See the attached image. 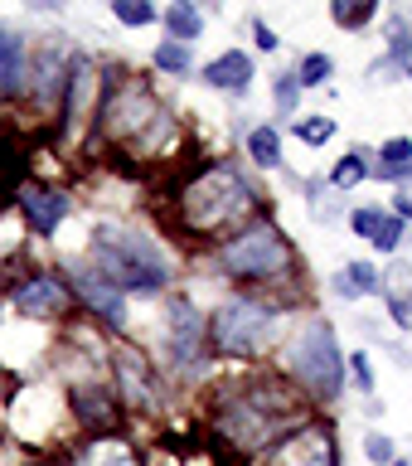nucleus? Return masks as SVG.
<instances>
[{"label": "nucleus", "mask_w": 412, "mask_h": 466, "mask_svg": "<svg viewBox=\"0 0 412 466\" xmlns=\"http://www.w3.org/2000/svg\"><path fill=\"white\" fill-rule=\"evenodd\" d=\"M151 64H156L160 73H175V78H180V73L195 68V54H189V44L166 39V44H156V49H151Z\"/></svg>", "instance_id": "nucleus-23"}, {"label": "nucleus", "mask_w": 412, "mask_h": 466, "mask_svg": "<svg viewBox=\"0 0 412 466\" xmlns=\"http://www.w3.org/2000/svg\"><path fill=\"white\" fill-rule=\"evenodd\" d=\"M412 166V137H388L378 146V170H403Z\"/></svg>", "instance_id": "nucleus-27"}, {"label": "nucleus", "mask_w": 412, "mask_h": 466, "mask_svg": "<svg viewBox=\"0 0 412 466\" xmlns=\"http://www.w3.org/2000/svg\"><path fill=\"white\" fill-rule=\"evenodd\" d=\"M214 268L218 277L243 287H282L296 277V248L272 218H257V224H243L233 238L218 243Z\"/></svg>", "instance_id": "nucleus-5"}, {"label": "nucleus", "mask_w": 412, "mask_h": 466, "mask_svg": "<svg viewBox=\"0 0 412 466\" xmlns=\"http://www.w3.org/2000/svg\"><path fill=\"white\" fill-rule=\"evenodd\" d=\"M0 291H5L10 311L25 320H64L73 311V291L64 282V272L29 262L20 272H0Z\"/></svg>", "instance_id": "nucleus-8"}, {"label": "nucleus", "mask_w": 412, "mask_h": 466, "mask_svg": "<svg viewBox=\"0 0 412 466\" xmlns=\"http://www.w3.org/2000/svg\"><path fill=\"white\" fill-rule=\"evenodd\" d=\"M247 160H253V166H262V170H276V166H282V131H276L272 122H262V127L247 131Z\"/></svg>", "instance_id": "nucleus-20"}, {"label": "nucleus", "mask_w": 412, "mask_h": 466, "mask_svg": "<svg viewBox=\"0 0 412 466\" xmlns=\"http://www.w3.org/2000/svg\"><path fill=\"white\" fill-rule=\"evenodd\" d=\"M330 73H335V58L316 49V54H306V58H301L296 83H301V87H320V83H330Z\"/></svg>", "instance_id": "nucleus-26"}, {"label": "nucleus", "mask_w": 412, "mask_h": 466, "mask_svg": "<svg viewBox=\"0 0 412 466\" xmlns=\"http://www.w3.org/2000/svg\"><path fill=\"white\" fill-rule=\"evenodd\" d=\"M126 73L112 68L102 73V102H97V131L107 137L112 146H122V151H136V156H151L160 141L170 137V112L166 102H160L151 87L141 83H122Z\"/></svg>", "instance_id": "nucleus-4"}, {"label": "nucleus", "mask_w": 412, "mask_h": 466, "mask_svg": "<svg viewBox=\"0 0 412 466\" xmlns=\"http://www.w3.org/2000/svg\"><path fill=\"white\" fill-rule=\"evenodd\" d=\"M378 287H384V282H378L374 262H345V268L335 272V291H340L345 301H364V297H374Z\"/></svg>", "instance_id": "nucleus-18"}, {"label": "nucleus", "mask_w": 412, "mask_h": 466, "mask_svg": "<svg viewBox=\"0 0 412 466\" xmlns=\"http://www.w3.org/2000/svg\"><path fill=\"white\" fill-rule=\"evenodd\" d=\"M276 326H282L276 301L228 297V301L209 316V350H214V355H228V360L267 355L272 340H276Z\"/></svg>", "instance_id": "nucleus-7"}, {"label": "nucleus", "mask_w": 412, "mask_h": 466, "mask_svg": "<svg viewBox=\"0 0 412 466\" xmlns=\"http://www.w3.org/2000/svg\"><path fill=\"white\" fill-rule=\"evenodd\" d=\"M257 185L233 160H204L189 180L175 189L180 228L195 238H224L228 228H243L257 214Z\"/></svg>", "instance_id": "nucleus-2"}, {"label": "nucleus", "mask_w": 412, "mask_h": 466, "mask_svg": "<svg viewBox=\"0 0 412 466\" xmlns=\"http://www.w3.org/2000/svg\"><path fill=\"white\" fill-rule=\"evenodd\" d=\"M253 39H257V49H262V54H276V49H282V35H276L267 20H257V25H253Z\"/></svg>", "instance_id": "nucleus-34"}, {"label": "nucleus", "mask_w": 412, "mask_h": 466, "mask_svg": "<svg viewBox=\"0 0 412 466\" xmlns=\"http://www.w3.org/2000/svg\"><path fill=\"white\" fill-rule=\"evenodd\" d=\"M68 413L83 428V437H107L122 422V399L102 379H78V384H68Z\"/></svg>", "instance_id": "nucleus-12"}, {"label": "nucleus", "mask_w": 412, "mask_h": 466, "mask_svg": "<svg viewBox=\"0 0 412 466\" xmlns=\"http://www.w3.org/2000/svg\"><path fill=\"white\" fill-rule=\"evenodd\" d=\"M15 209H20L25 228L35 233V238H54L58 224L73 214V195L58 185H39V180H25L15 189Z\"/></svg>", "instance_id": "nucleus-14"}, {"label": "nucleus", "mask_w": 412, "mask_h": 466, "mask_svg": "<svg viewBox=\"0 0 412 466\" xmlns=\"http://www.w3.org/2000/svg\"><path fill=\"white\" fill-rule=\"evenodd\" d=\"M64 282L73 291V301H78V311H87L97 320V326H107V330H126V297L116 287H107L102 277L87 268L83 258H68L64 262Z\"/></svg>", "instance_id": "nucleus-9"}, {"label": "nucleus", "mask_w": 412, "mask_h": 466, "mask_svg": "<svg viewBox=\"0 0 412 466\" xmlns=\"http://www.w3.org/2000/svg\"><path fill=\"white\" fill-rule=\"evenodd\" d=\"M388 466H412V461H407V457H393V461H388Z\"/></svg>", "instance_id": "nucleus-36"}, {"label": "nucleus", "mask_w": 412, "mask_h": 466, "mask_svg": "<svg viewBox=\"0 0 412 466\" xmlns=\"http://www.w3.org/2000/svg\"><path fill=\"white\" fill-rule=\"evenodd\" d=\"M291 131H296V141H306V146H326L335 137V122H330V116H320V112H311V116H296Z\"/></svg>", "instance_id": "nucleus-25"}, {"label": "nucleus", "mask_w": 412, "mask_h": 466, "mask_svg": "<svg viewBox=\"0 0 412 466\" xmlns=\"http://www.w3.org/2000/svg\"><path fill=\"white\" fill-rule=\"evenodd\" d=\"M160 25L170 29V39H180V44H195L204 35V15L195 0H170L166 10H160Z\"/></svg>", "instance_id": "nucleus-19"}, {"label": "nucleus", "mask_w": 412, "mask_h": 466, "mask_svg": "<svg viewBox=\"0 0 412 466\" xmlns=\"http://www.w3.org/2000/svg\"><path fill=\"white\" fill-rule=\"evenodd\" d=\"M403 233H407V224H403V218H398V214L388 209V218H384V228H378V233H374L369 243L378 248V253H398V248H403Z\"/></svg>", "instance_id": "nucleus-29"}, {"label": "nucleus", "mask_w": 412, "mask_h": 466, "mask_svg": "<svg viewBox=\"0 0 412 466\" xmlns=\"http://www.w3.org/2000/svg\"><path fill=\"white\" fill-rule=\"evenodd\" d=\"M349 374H355L359 393H374V370H369V355H364V350H349Z\"/></svg>", "instance_id": "nucleus-32"}, {"label": "nucleus", "mask_w": 412, "mask_h": 466, "mask_svg": "<svg viewBox=\"0 0 412 466\" xmlns=\"http://www.w3.org/2000/svg\"><path fill=\"white\" fill-rule=\"evenodd\" d=\"M364 451H369V461H374V466H388L393 457H398L393 437H384V432H369V437H364Z\"/></svg>", "instance_id": "nucleus-31"}, {"label": "nucleus", "mask_w": 412, "mask_h": 466, "mask_svg": "<svg viewBox=\"0 0 412 466\" xmlns=\"http://www.w3.org/2000/svg\"><path fill=\"white\" fill-rule=\"evenodd\" d=\"M214 437L218 442H233V457H247V451H267L276 447L291 428L306 422V393L296 384L276 374H257V379H238V384H224V393L214 399Z\"/></svg>", "instance_id": "nucleus-1"}, {"label": "nucleus", "mask_w": 412, "mask_h": 466, "mask_svg": "<svg viewBox=\"0 0 412 466\" xmlns=\"http://www.w3.org/2000/svg\"><path fill=\"white\" fill-rule=\"evenodd\" d=\"M64 466H141V457L131 451L126 437L107 432V437H83L64 457Z\"/></svg>", "instance_id": "nucleus-17"}, {"label": "nucleus", "mask_w": 412, "mask_h": 466, "mask_svg": "<svg viewBox=\"0 0 412 466\" xmlns=\"http://www.w3.org/2000/svg\"><path fill=\"white\" fill-rule=\"evenodd\" d=\"M286 370L291 384H296L311 403H335L345 389V350L335 340L330 320H306L296 330V340L286 345Z\"/></svg>", "instance_id": "nucleus-6"}, {"label": "nucleus", "mask_w": 412, "mask_h": 466, "mask_svg": "<svg viewBox=\"0 0 412 466\" xmlns=\"http://www.w3.org/2000/svg\"><path fill=\"white\" fill-rule=\"evenodd\" d=\"M369 175H374L369 151H364V146H355L349 156L335 160V170H330V189H340V195H345V189H355L359 180H369Z\"/></svg>", "instance_id": "nucleus-21"}, {"label": "nucleus", "mask_w": 412, "mask_h": 466, "mask_svg": "<svg viewBox=\"0 0 412 466\" xmlns=\"http://www.w3.org/2000/svg\"><path fill=\"white\" fill-rule=\"evenodd\" d=\"M107 364H112L116 399H122V408H131V413H156L160 379H156L151 355H141L136 345H116L112 355H107Z\"/></svg>", "instance_id": "nucleus-10"}, {"label": "nucleus", "mask_w": 412, "mask_h": 466, "mask_svg": "<svg viewBox=\"0 0 412 466\" xmlns=\"http://www.w3.org/2000/svg\"><path fill=\"white\" fill-rule=\"evenodd\" d=\"M107 10H112V20L126 25V29H146V25L160 20L156 0H107Z\"/></svg>", "instance_id": "nucleus-22"}, {"label": "nucleus", "mask_w": 412, "mask_h": 466, "mask_svg": "<svg viewBox=\"0 0 412 466\" xmlns=\"http://www.w3.org/2000/svg\"><path fill=\"white\" fill-rule=\"evenodd\" d=\"M199 78L218 87V93H233V97H243L247 87H253V54H243V49H224L218 58H209V64L199 68Z\"/></svg>", "instance_id": "nucleus-16"}, {"label": "nucleus", "mask_w": 412, "mask_h": 466, "mask_svg": "<svg viewBox=\"0 0 412 466\" xmlns=\"http://www.w3.org/2000/svg\"><path fill=\"white\" fill-rule=\"evenodd\" d=\"M374 10H378V0H330V20L340 29H364L374 20Z\"/></svg>", "instance_id": "nucleus-24"}, {"label": "nucleus", "mask_w": 412, "mask_h": 466, "mask_svg": "<svg viewBox=\"0 0 412 466\" xmlns=\"http://www.w3.org/2000/svg\"><path fill=\"white\" fill-rule=\"evenodd\" d=\"M393 214L403 218V224H412V195L403 189V195H393Z\"/></svg>", "instance_id": "nucleus-35"}, {"label": "nucleus", "mask_w": 412, "mask_h": 466, "mask_svg": "<svg viewBox=\"0 0 412 466\" xmlns=\"http://www.w3.org/2000/svg\"><path fill=\"white\" fill-rule=\"evenodd\" d=\"M262 466H340V451H335V437L326 422H301L276 447H267Z\"/></svg>", "instance_id": "nucleus-13"}, {"label": "nucleus", "mask_w": 412, "mask_h": 466, "mask_svg": "<svg viewBox=\"0 0 412 466\" xmlns=\"http://www.w3.org/2000/svg\"><path fill=\"white\" fill-rule=\"evenodd\" d=\"M388 320L398 330H412V297H388Z\"/></svg>", "instance_id": "nucleus-33"}, {"label": "nucleus", "mask_w": 412, "mask_h": 466, "mask_svg": "<svg viewBox=\"0 0 412 466\" xmlns=\"http://www.w3.org/2000/svg\"><path fill=\"white\" fill-rule=\"evenodd\" d=\"M166 350H170V364L185 370V374L204 364L209 330H204V316L195 311L189 297H170V306H166Z\"/></svg>", "instance_id": "nucleus-11"}, {"label": "nucleus", "mask_w": 412, "mask_h": 466, "mask_svg": "<svg viewBox=\"0 0 412 466\" xmlns=\"http://www.w3.org/2000/svg\"><path fill=\"white\" fill-rule=\"evenodd\" d=\"M272 97H276V107L282 112H296V102H301V83H296V73H282L272 87Z\"/></svg>", "instance_id": "nucleus-30"}, {"label": "nucleus", "mask_w": 412, "mask_h": 466, "mask_svg": "<svg viewBox=\"0 0 412 466\" xmlns=\"http://www.w3.org/2000/svg\"><path fill=\"white\" fill-rule=\"evenodd\" d=\"M384 218H388V209H378V204H364V209L349 214V233H359V238H374V233L384 228Z\"/></svg>", "instance_id": "nucleus-28"}, {"label": "nucleus", "mask_w": 412, "mask_h": 466, "mask_svg": "<svg viewBox=\"0 0 412 466\" xmlns=\"http://www.w3.org/2000/svg\"><path fill=\"white\" fill-rule=\"evenodd\" d=\"M29 87V49H25V35L10 25H0V107L20 102Z\"/></svg>", "instance_id": "nucleus-15"}, {"label": "nucleus", "mask_w": 412, "mask_h": 466, "mask_svg": "<svg viewBox=\"0 0 412 466\" xmlns=\"http://www.w3.org/2000/svg\"><path fill=\"white\" fill-rule=\"evenodd\" d=\"M83 262L122 297H156L175 282V262L166 258L160 238L131 224H97Z\"/></svg>", "instance_id": "nucleus-3"}]
</instances>
